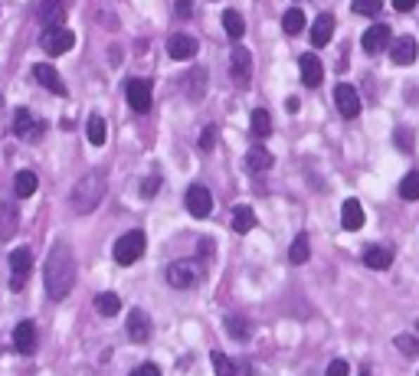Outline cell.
<instances>
[{
	"label": "cell",
	"instance_id": "36",
	"mask_svg": "<svg viewBox=\"0 0 419 376\" xmlns=\"http://www.w3.org/2000/svg\"><path fill=\"white\" fill-rule=\"evenodd\" d=\"M210 360H213V373L217 376H236V367H233V360L223 357V354H210Z\"/></svg>",
	"mask_w": 419,
	"mask_h": 376
},
{
	"label": "cell",
	"instance_id": "22",
	"mask_svg": "<svg viewBox=\"0 0 419 376\" xmlns=\"http://www.w3.org/2000/svg\"><path fill=\"white\" fill-rule=\"evenodd\" d=\"M393 262V252L387 245H370V249H363V265L373 268V272H383V268H390Z\"/></svg>",
	"mask_w": 419,
	"mask_h": 376
},
{
	"label": "cell",
	"instance_id": "15",
	"mask_svg": "<svg viewBox=\"0 0 419 376\" xmlns=\"http://www.w3.org/2000/svg\"><path fill=\"white\" fill-rule=\"evenodd\" d=\"M124 330H128V337H131L134 344H144V340L151 337V318H148L141 308H134L131 314H128V324H124Z\"/></svg>",
	"mask_w": 419,
	"mask_h": 376
},
{
	"label": "cell",
	"instance_id": "19",
	"mask_svg": "<svg viewBox=\"0 0 419 376\" xmlns=\"http://www.w3.org/2000/svg\"><path fill=\"white\" fill-rule=\"evenodd\" d=\"M13 134H20V138H37V134H43V124L30 115V108H17V112H13Z\"/></svg>",
	"mask_w": 419,
	"mask_h": 376
},
{
	"label": "cell",
	"instance_id": "40",
	"mask_svg": "<svg viewBox=\"0 0 419 376\" xmlns=\"http://www.w3.org/2000/svg\"><path fill=\"white\" fill-rule=\"evenodd\" d=\"M157 190H161V177H157V174H151V177H148V180L141 183V197H144V200H151L154 193H157Z\"/></svg>",
	"mask_w": 419,
	"mask_h": 376
},
{
	"label": "cell",
	"instance_id": "4",
	"mask_svg": "<svg viewBox=\"0 0 419 376\" xmlns=\"http://www.w3.org/2000/svg\"><path fill=\"white\" fill-rule=\"evenodd\" d=\"M200 265L191 262V259H181V262H171L167 268H164V278H167V285L171 288H193V285L200 282Z\"/></svg>",
	"mask_w": 419,
	"mask_h": 376
},
{
	"label": "cell",
	"instance_id": "43",
	"mask_svg": "<svg viewBox=\"0 0 419 376\" xmlns=\"http://www.w3.org/2000/svg\"><path fill=\"white\" fill-rule=\"evenodd\" d=\"M413 131H403V128H397V144H400V150H413Z\"/></svg>",
	"mask_w": 419,
	"mask_h": 376
},
{
	"label": "cell",
	"instance_id": "41",
	"mask_svg": "<svg viewBox=\"0 0 419 376\" xmlns=\"http://www.w3.org/2000/svg\"><path fill=\"white\" fill-rule=\"evenodd\" d=\"M324 376H351V363H347V360H331Z\"/></svg>",
	"mask_w": 419,
	"mask_h": 376
},
{
	"label": "cell",
	"instance_id": "21",
	"mask_svg": "<svg viewBox=\"0 0 419 376\" xmlns=\"http://www.w3.org/2000/svg\"><path fill=\"white\" fill-rule=\"evenodd\" d=\"M331 37H334V17L331 13H321V17L314 20V27H311V46L324 49L328 43H331Z\"/></svg>",
	"mask_w": 419,
	"mask_h": 376
},
{
	"label": "cell",
	"instance_id": "26",
	"mask_svg": "<svg viewBox=\"0 0 419 376\" xmlns=\"http://www.w3.org/2000/svg\"><path fill=\"white\" fill-rule=\"evenodd\" d=\"M223 30L229 33V39H243L246 33V20L239 10H223Z\"/></svg>",
	"mask_w": 419,
	"mask_h": 376
},
{
	"label": "cell",
	"instance_id": "42",
	"mask_svg": "<svg viewBox=\"0 0 419 376\" xmlns=\"http://www.w3.org/2000/svg\"><path fill=\"white\" fill-rule=\"evenodd\" d=\"M174 13L181 20H191L193 17V0H177V4H174Z\"/></svg>",
	"mask_w": 419,
	"mask_h": 376
},
{
	"label": "cell",
	"instance_id": "34",
	"mask_svg": "<svg viewBox=\"0 0 419 376\" xmlns=\"http://www.w3.org/2000/svg\"><path fill=\"white\" fill-rule=\"evenodd\" d=\"M400 197L406 200V203H416V200H419V170H413V174H406V177H403Z\"/></svg>",
	"mask_w": 419,
	"mask_h": 376
},
{
	"label": "cell",
	"instance_id": "24",
	"mask_svg": "<svg viewBox=\"0 0 419 376\" xmlns=\"http://www.w3.org/2000/svg\"><path fill=\"white\" fill-rule=\"evenodd\" d=\"M17 219H20V213L13 203H0V239L4 242L10 239V233H17Z\"/></svg>",
	"mask_w": 419,
	"mask_h": 376
},
{
	"label": "cell",
	"instance_id": "30",
	"mask_svg": "<svg viewBox=\"0 0 419 376\" xmlns=\"http://www.w3.org/2000/svg\"><path fill=\"white\" fill-rule=\"evenodd\" d=\"M282 30H285L288 37H298V33L305 30V13H302V7L285 10V17H282Z\"/></svg>",
	"mask_w": 419,
	"mask_h": 376
},
{
	"label": "cell",
	"instance_id": "25",
	"mask_svg": "<svg viewBox=\"0 0 419 376\" xmlns=\"http://www.w3.org/2000/svg\"><path fill=\"white\" fill-rule=\"evenodd\" d=\"M37 187H39V180H37V174H33V170H20L17 180H13V190H17L20 200L33 197V193H37Z\"/></svg>",
	"mask_w": 419,
	"mask_h": 376
},
{
	"label": "cell",
	"instance_id": "10",
	"mask_svg": "<svg viewBox=\"0 0 419 376\" xmlns=\"http://www.w3.org/2000/svg\"><path fill=\"white\" fill-rule=\"evenodd\" d=\"M210 209H213V193L203 183H191L187 187V213L203 219V216H210Z\"/></svg>",
	"mask_w": 419,
	"mask_h": 376
},
{
	"label": "cell",
	"instance_id": "37",
	"mask_svg": "<svg viewBox=\"0 0 419 376\" xmlns=\"http://www.w3.org/2000/svg\"><path fill=\"white\" fill-rule=\"evenodd\" d=\"M226 328H229V334H233L236 340H246L249 337V324L243 318H236V314H229V318H226Z\"/></svg>",
	"mask_w": 419,
	"mask_h": 376
},
{
	"label": "cell",
	"instance_id": "8",
	"mask_svg": "<svg viewBox=\"0 0 419 376\" xmlns=\"http://www.w3.org/2000/svg\"><path fill=\"white\" fill-rule=\"evenodd\" d=\"M43 49H46L49 56H63V53H69L72 49V43H76V33L66 27H53V30H43Z\"/></svg>",
	"mask_w": 419,
	"mask_h": 376
},
{
	"label": "cell",
	"instance_id": "32",
	"mask_svg": "<svg viewBox=\"0 0 419 376\" xmlns=\"http://www.w3.org/2000/svg\"><path fill=\"white\" fill-rule=\"evenodd\" d=\"M203 92H207V72L203 69H193L187 75V95H191V102H200Z\"/></svg>",
	"mask_w": 419,
	"mask_h": 376
},
{
	"label": "cell",
	"instance_id": "23",
	"mask_svg": "<svg viewBox=\"0 0 419 376\" xmlns=\"http://www.w3.org/2000/svg\"><path fill=\"white\" fill-rule=\"evenodd\" d=\"M276 164V157H272V150H266V148H249V154H246V170L249 174H266L269 167Z\"/></svg>",
	"mask_w": 419,
	"mask_h": 376
},
{
	"label": "cell",
	"instance_id": "44",
	"mask_svg": "<svg viewBox=\"0 0 419 376\" xmlns=\"http://www.w3.org/2000/svg\"><path fill=\"white\" fill-rule=\"evenodd\" d=\"M128 376H161V370L154 367V363H141V367H134Z\"/></svg>",
	"mask_w": 419,
	"mask_h": 376
},
{
	"label": "cell",
	"instance_id": "35",
	"mask_svg": "<svg viewBox=\"0 0 419 376\" xmlns=\"http://www.w3.org/2000/svg\"><path fill=\"white\" fill-rule=\"evenodd\" d=\"M351 10L361 17H377L383 10V0H351Z\"/></svg>",
	"mask_w": 419,
	"mask_h": 376
},
{
	"label": "cell",
	"instance_id": "20",
	"mask_svg": "<svg viewBox=\"0 0 419 376\" xmlns=\"http://www.w3.org/2000/svg\"><path fill=\"white\" fill-rule=\"evenodd\" d=\"M341 226L347 229V233H357V229H363V207L361 200H344L341 207Z\"/></svg>",
	"mask_w": 419,
	"mask_h": 376
},
{
	"label": "cell",
	"instance_id": "18",
	"mask_svg": "<svg viewBox=\"0 0 419 376\" xmlns=\"http://www.w3.org/2000/svg\"><path fill=\"white\" fill-rule=\"evenodd\" d=\"M416 53H419V43L413 37H400L390 43V59L397 66H410L413 59H416Z\"/></svg>",
	"mask_w": 419,
	"mask_h": 376
},
{
	"label": "cell",
	"instance_id": "28",
	"mask_svg": "<svg viewBox=\"0 0 419 376\" xmlns=\"http://www.w3.org/2000/svg\"><path fill=\"white\" fill-rule=\"evenodd\" d=\"M96 311L102 314V318H115V314L122 311V298H118L115 292H102L96 298Z\"/></svg>",
	"mask_w": 419,
	"mask_h": 376
},
{
	"label": "cell",
	"instance_id": "16",
	"mask_svg": "<svg viewBox=\"0 0 419 376\" xmlns=\"http://www.w3.org/2000/svg\"><path fill=\"white\" fill-rule=\"evenodd\" d=\"M298 69H302V82L308 85V89H318L324 79V66L321 59L314 56V53H305V56L298 59Z\"/></svg>",
	"mask_w": 419,
	"mask_h": 376
},
{
	"label": "cell",
	"instance_id": "12",
	"mask_svg": "<svg viewBox=\"0 0 419 376\" xmlns=\"http://www.w3.org/2000/svg\"><path fill=\"white\" fill-rule=\"evenodd\" d=\"M66 4L69 0H39V27L43 30H53V27H66L63 23V17H66Z\"/></svg>",
	"mask_w": 419,
	"mask_h": 376
},
{
	"label": "cell",
	"instance_id": "39",
	"mask_svg": "<svg viewBox=\"0 0 419 376\" xmlns=\"http://www.w3.org/2000/svg\"><path fill=\"white\" fill-rule=\"evenodd\" d=\"M213 141H217V128H213V124H207V128L200 131V150H203V154H210V150H213Z\"/></svg>",
	"mask_w": 419,
	"mask_h": 376
},
{
	"label": "cell",
	"instance_id": "5",
	"mask_svg": "<svg viewBox=\"0 0 419 376\" xmlns=\"http://www.w3.org/2000/svg\"><path fill=\"white\" fill-rule=\"evenodd\" d=\"M30 268H33V249L20 245L10 252V288L13 292H23V285L30 278Z\"/></svg>",
	"mask_w": 419,
	"mask_h": 376
},
{
	"label": "cell",
	"instance_id": "17",
	"mask_svg": "<svg viewBox=\"0 0 419 376\" xmlns=\"http://www.w3.org/2000/svg\"><path fill=\"white\" fill-rule=\"evenodd\" d=\"M33 79H37L43 89H49L53 95H66V82H63V75H59L53 66H46V63L33 66Z\"/></svg>",
	"mask_w": 419,
	"mask_h": 376
},
{
	"label": "cell",
	"instance_id": "14",
	"mask_svg": "<svg viewBox=\"0 0 419 376\" xmlns=\"http://www.w3.org/2000/svg\"><path fill=\"white\" fill-rule=\"evenodd\" d=\"M197 49H200V43L193 37H187V33H174L171 39H167V56L177 59V63H187V59L197 56Z\"/></svg>",
	"mask_w": 419,
	"mask_h": 376
},
{
	"label": "cell",
	"instance_id": "2",
	"mask_svg": "<svg viewBox=\"0 0 419 376\" xmlns=\"http://www.w3.org/2000/svg\"><path fill=\"white\" fill-rule=\"evenodd\" d=\"M102 197H105V174L89 170L86 177L72 187V197H69V200H72V213L86 216V213H92V209L102 203Z\"/></svg>",
	"mask_w": 419,
	"mask_h": 376
},
{
	"label": "cell",
	"instance_id": "3",
	"mask_svg": "<svg viewBox=\"0 0 419 376\" xmlns=\"http://www.w3.org/2000/svg\"><path fill=\"white\" fill-rule=\"evenodd\" d=\"M144 245H148V239H144L141 229H131V233H124L118 242L112 245V255L118 265H134L138 259L144 255Z\"/></svg>",
	"mask_w": 419,
	"mask_h": 376
},
{
	"label": "cell",
	"instance_id": "38",
	"mask_svg": "<svg viewBox=\"0 0 419 376\" xmlns=\"http://www.w3.org/2000/svg\"><path fill=\"white\" fill-rule=\"evenodd\" d=\"M393 344H397V350H400V354H419V340L410 337V334H400Z\"/></svg>",
	"mask_w": 419,
	"mask_h": 376
},
{
	"label": "cell",
	"instance_id": "7",
	"mask_svg": "<svg viewBox=\"0 0 419 376\" xmlns=\"http://www.w3.org/2000/svg\"><path fill=\"white\" fill-rule=\"evenodd\" d=\"M124 95H128V105H131L138 115L151 112V102H154V85L148 79H128L124 85Z\"/></svg>",
	"mask_w": 419,
	"mask_h": 376
},
{
	"label": "cell",
	"instance_id": "1",
	"mask_svg": "<svg viewBox=\"0 0 419 376\" xmlns=\"http://www.w3.org/2000/svg\"><path fill=\"white\" fill-rule=\"evenodd\" d=\"M43 285H46V294L53 301H63L72 285H76V259H72V249L66 242H56L53 252H49L46 265H43Z\"/></svg>",
	"mask_w": 419,
	"mask_h": 376
},
{
	"label": "cell",
	"instance_id": "33",
	"mask_svg": "<svg viewBox=\"0 0 419 376\" xmlns=\"http://www.w3.org/2000/svg\"><path fill=\"white\" fill-rule=\"evenodd\" d=\"M308 249H311V245H308V235L302 233V235H295V242H292V249H288V262L292 265H305L308 262Z\"/></svg>",
	"mask_w": 419,
	"mask_h": 376
},
{
	"label": "cell",
	"instance_id": "9",
	"mask_svg": "<svg viewBox=\"0 0 419 376\" xmlns=\"http://www.w3.org/2000/svg\"><path fill=\"white\" fill-rule=\"evenodd\" d=\"M390 43H393V33H390L387 23H373V27L361 37V46H363L367 56H377V53H383V49H390Z\"/></svg>",
	"mask_w": 419,
	"mask_h": 376
},
{
	"label": "cell",
	"instance_id": "31",
	"mask_svg": "<svg viewBox=\"0 0 419 376\" xmlns=\"http://www.w3.org/2000/svg\"><path fill=\"white\" fill-rule=\"evenodd\" d=\"M86 134H89V141L96 144V148H102L105 138H108V131H105V118H102V115H89V122H86Z\"/></svg>",
	"mask_w": 419,
	"mask_h": 376
},
{
	"label": "cell",
	"instance_id": "46",
	"mask_svg": "<svg viewBox=\"0 0 419 376\" xmlns=\"http://www.w3.org/2000/svg\"><path fill=\"white\" fill-rule=\"evenodd\" d=\"M361 376H370V373H367V370H363V373H361Z\"/></svg>",
	"mask_w": 419,
	"mask_h": 376
},
{
	"label": "cell",
	"instance_id": "6",
	"mask_svg": "<svg viewBox=\"0 0 419 376\" xmlns=\"http://www.w3.org/2000/svg\"><path fill=\"white\" fill-rule=\"evenodd\" d=\"M229 75H233V85L236 89H249V82H252V56H249L246 46H233V53H229Z\"/></svg>",
	"mask_w": 419,
	"mask_h": 376
},
{
	"label": "cell",
	"instance_id": "11",
	"mask_svg": "<svg viewBox=\"0 0 419 376\" xmlns=\"http://www.w3.org/2000/svg\"><path fill=\"white\" fill-rule=\"evenodd\" d=\"M334 102H337L341 118H357V115H361V95H357L354 85H347V82L337 85V89H334Z\"/></svg>",
	"mask_w": 419,
	"mask_h": 376
},
{
	"label": "cell",
	"instance_id": "27",
	"mask_svg": "<svg viewBox=\"0 0 419 376\" xmlns=\"http://www.w3.org/2000/svg\"><path fill=\"white\" fill-rule=\"evenodd\" d=\"M233 229H236L239 235L252 233V229H256V213H252L249 207H236L233 209Z\"/></svg>",
	"mask_w": 419,
	"mask_h": 376
},
{
	"label": "cell",
	"instance_id": "29",
	"mask_svg": "<svg viewBox=\"0 0 419 376\" xmlns=\"http://www.w3.org/2000/svg\"><path fill=\"white\" fill-rule=\"evenodd\" d=\"M249 128H252L256 138H269V134H272V115H269L266 108H256L252 118H249Z\"/></svg>",
	"mask_w": 419,
	"mask_h": 376
},
{
	"label": "cell",
	"instance_id": "13",
	"mask_svg": "<svg viewBox=\"0 0 419 376\" xmlns=\"http://www.w3.org/2000/svg\"><path fill=\"white\" fill-rule=\"evenodd\" d=\"M37 340H39V330L33 320H20L17 328H13V350L23 354V357H30L37 350Z\"/></svg>",
	"mask_w": 419,
	"mask_h": 376
},
{
	"label": "cell",
	"instance_id": "45",
	"mask_svg": "<svg viewBox=\"0 0 419 376\" xmlns=\"http://www.w3.org/2000/svg\"><path fill=\"white\" fill-rule=\"evenodd\" d=\"M416 4H419V0H393V7L400 10V13H410V10L416 7Z\"/></svg>",
	"mask_w": 419,
	"mask_h": 376
}]
</instances>
